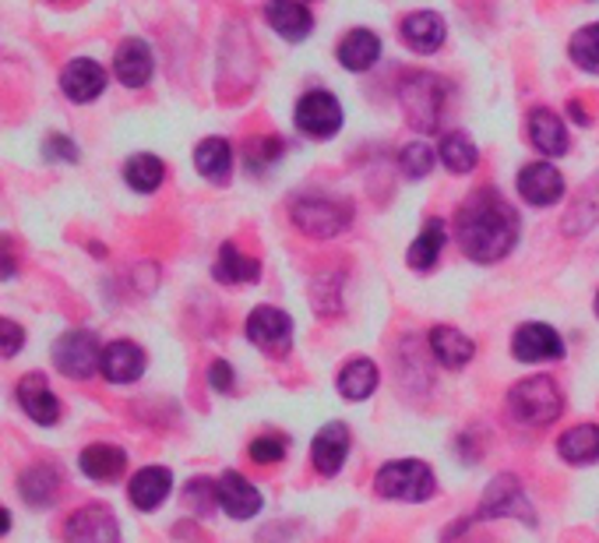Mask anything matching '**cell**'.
Returning a JSON list of instances; mask_svg holds the SVG:
<instances>
[{
	"label": "cell",
	"mask_w": 599,
	"mask_h": 543,
	"mask_svg": "<svg viewBox=\"0 0 599 543\" xmlns=\"http://www.w3.org/2000/svg\"><path fill=\"white\" fill-rule=\"evenodd\" d=\"M455 240L466 258L480 265L501 262L519 244V212L494 188H483L462 202L459 216H455Z\"/></svg>",
	"instance_id": "1"
},
{
	"label": "cell",
	"mask_w": 599,
	"mask_h": 543,
	"mask_svg": "<svg viewBox=\"0 0 599 543\" xmlns=\"http://www.w3.org/2000/svg\"><path fill=\"white\" fill-rule=\"evenodd\" d=\"M505 406H508V417L522 427H547L561 417L564 395L553 378H525L519 384H511Z\"/></svg>",
	"instance_id": "2"
},
{
	"label": "cell",
	"mask_w": 599,
	"mask_h": 543,
	"mask_svg": "<svg viewBox=\"0 0 599 543\" xmlns=\"http://www.w3.org/2000/svg\"><path fill=\"white\" fill-rule=\"evenodd\" d=\"M374 491L384 497V502H431L437 483H434V469L420 463V459H392L378 469L374 477Z\"/></svg>",
	"instance_id": "3"
},
{
	"label": "cell",
	"mask_w": 599,
	"mask_h": 543,
	"mask_svg": "<svg viewBox=\"0 0 599 543\" xmlns=\"http://www.w3.org/2000/svg\"><path fill=\"white\" fill-rule=\"evenodd\" d=\"M293 223L296 230H304L314 240H332L349 226V205L339 198L307 194L293 205Z\"/></svg>",
	"instance_id": "4"
},
{
	"label": "cell",
	"mask_w": 599,
	"mask_h": 543,
	"mask_svg": "<svg viewBox=\"0 0 599 543\" xmlns=\"http://www.w3.org/2000/svg\"><path fill=\"white\" fill-rule=\"evenodd\" d=\"M53 364L64 378L85 381L95 375L99 364H103V346H99V339L92 332L75 328V332H64L53 342Z\"/></svg>",
	"instance_id": "5"
},
{
	"label": "cell",
	"mask_w": 599,
	"mask_h": 543,
	"mask_svg": "<svg viewBox=\"0 0 599 543\" xmlns=\"http://www.w3.org/2000/svg\"><path fill=\"white\" fill-rule=\"evenodd\" d=\"M293 121H296L300 135H307L314 141H328V138H335L342 127V103L328 89L304 92L296 103Z\"/></svg>",
	"instance_id": "6"
},
{
	"label": "cell",
	"mask_w": 599,
	"mask_h": 543,
	"mask_svg": "<svg viewBox=\"0 0 599 543\" xmlns=\"http://www.w3.org/2000/svg\"><path fill=\"white\" fill-rule=\"evenodd\" d=\"M522 519L525 526H533V505L525 497L522 483L515 477H497L487 491H483V505H480V519Z\"/></svg>",
	"instance_id": "7"
},
{
	"label": "cell",
	"mask_w": 599,
	"mask_h": 543,
	"mask_svg": "<svg viewBox=\"0 0 599 543\" xmlns=\"http://www.w3.org/2000/svg\"><path fill=\"white\" fill-rule=\"evenodd\" d=\"M247 339L265 353H286L293 346V318L279 307H254L247 314Z\"/></svg>",
	"instance_id": "8"
},
{
	"label": "cell",
	"mask_w": 599,
	"mask_h": 543,
	"mask_svg": "<svg viewBox=\"0 0 599 543\" xmlns=\"http://www.w3.org/2000/svg\"><path fill=\"white\" fill-rule=\"evenodd\" d=\"M511 353L522 364H553L564 356V339L544 321H525L511 339Z\"/></svg>",
	"instance_id": "9"
},
{
	"label": "cell",
	"mask_w": 599,
	"mask_h": 543,
	"mask_svg": "<svg viewBox=\"0 0 599 543\" xmlns=\"http://www.w3.org/2000/svg\"><path fill=\"white\" fill-rule=\"evenodd\" d=\"M67 543H120V526L103 505H85L64 522Z\"/></svg>",
	"instance_id": "10"
},
{
	"label": "cell",
	"mask_w": 599,
	"mask_h": 543,
	"mask_svg": "<svg viewBox=\"0 0 599 543\" xmlns=\"http://www.w3.org/2000/svg\"><path fill=\"white\" fill-rule=\"evenodd\" d=\"M349 445H353V434L346 424H324L318 434L310 441V463L318 469L321 477H335L342 466L349 459Z\"/></svg>",
	"instance_id": "11"
},
{
	"label": "cell",
	"mask_w": 599,
	"mask_h": 543,
	"mask_svg": "<svg viewBox=\"0 0 599 543\" xmlns=\"http://www.w3.org/2000/svg\"><path fill=\"white\" fill-rule=\"evenodd\" d=\"M564 177L558 174L553 163H530L519 174V194L522 202H530L533 209H550L564 198Z\"/></svg>",
	"instance_id": "12"
},
{
	"label": "cell",
	"mask_w": 599,
	"mask_h": 543,
	"mask_svg": "<svg viewBox=\"0 0 599 543\" xmlns=\"http://www.w3.org/2000/svg\"><path fill=\"white\" fill-rule=\"evenodd\" d=\"M219 505L230 519L244 522V519H254L265 508V497L251 480L240 477L237 469H226V473L219 477Z\"/></svg>",
	"instance_id": "13"
},
{
	"label": "cell",
	"mask_w": 599,
	"mask_h": 543,
	"mask_svg": "<svg viewBox=\"0 0 599 543\" xmlns=\"http://www.w3.org/2000/svg\"><path fill=\"white\" fill-rule=\"evenodd\" d=\"M99 370L113 384H131L145 375V350L131 339L110 342V346H103V364H99Z\"/></svg>",
	"instance_id": "14"
},
{
	"label": "cell",
	"mask_w": 599,
	"mask_h": 543,
	"mask_svg": "<svg viewBox=\"0 0 599 543\" xmlns=\"http://www.w3.org/2000/svg\"><path fill=\"white\" fill-rule=\"evenodd\" d=\"M61 89L71 103H92V99L103 96V89H106V71H103V64L89 61V56H75V61L64 67Z\"/></svg>",
	"instance_id": "15"
},
{
	"label": "cell",
	"mask_w": 599,
	"mask_h": 543,
	"mask_svg": "<svg viewBox=\"0 0 599 543\" xmlns=\"http://www.w3.org/2000/svg\"><path fill=\"white\" fill-rule=\"evenodd\" d=\"M265 22L272 25V33L286 42H304L314 28L310 11L300 0H268L265 4Z\"/></svg>",
	"instance_id": "16"
},
{
	"label": "cell",
	"mask_w": 599,
	"mask_h": 543,
	"mask_svg": "<svg viewBox=\"0 0 599 543\" xmlns=\"http://www.w3.org/2000/svg\"><path fill=\"white\" fill-rule=\"evenodd\" d=\"M169 491H174V473H169L166 466L138 469V473L131 477V488H127V494H131V505L138 512H155L169 497Z\"/></svg>",
	"instance_id": "17"
},
{
	"label": "cell",
	"mask_w": 599,
	"mask_h": 543,
	"mask_svg": "<svg viewBox=\"0 0 599 543\" xmlns=\"http://www.w3.org/2000/svg\"><path fill=\"white\" fill-rule=\"evenodd\" d=\"M18 403L28 413V420H36L42 427H53L61 420V403H56V395L50 392V384L42 375H25L18 381Z\"/></svg>",
	"instance_id": "18"
},
{
	"label": "cell",
	"mask_w": 599,
	"mask_h": 543,
	"mask_svg": "<svg viewBox=\"0 0 599 543\" xmlns=\"http://www.w3.org/2000/svg\"><path fill=\"white\" fill-rule=\"evenodd\" d=\"M113 75H117L127 89H141L152 78V50L141 39H124L113 56Z\"/></svg>",
	"instance_id": "19"
},
{
	"label": "cell",
	"mask_w": 599,
	"mask_h": 543,
	"mask_svg": "<svg viewBox=\"0 0 599 543\" xmlns=\"http://www.w3.org/2000/svg\"><path fill=\"white\" fill-rule=\"evenodd\" d=\"M403 42L409 50H417V53H434L441 50V42H445V22H441V14L434 11H412L403 18Z\"/></svg>",
	"instance_id": "20"
},
{
	"label": "cell",
	"mask_w": 599,
	"mask_h": 543,
	"mask_svg": "<svg viewBox=\"0 0 599 543\" xmlns=\"http://www.w3.org/2000/svg\"><path fill=\"white\" fill-rule=\"evenodd\" d=\"M339 64L346 67V71H370L378 64V56H381V39L378 33H370V28H353V33H346L339 39Z\"/></svg>",
	"instance_id": "21"
},
{
	"label": "cell",
	"mask_w": 599,
	"mask_h": 543,
	"mask_svg": "<svg viewBox=\"0 0 599 543\" xmlns=\"http://www.w3.org/2000/svg\"><path fill=\"white\" fill-rule=\"evenodd\" d=\"M530 141L539 149V155L547 160H558L568 152V127L553 110H533L530 113Z\"/></svg>",
	"instance_id": "22"
},
{
	"label": "cell",
	"mask_w": 599,
	"mask_h": 543,
	"mask_svg": "<svg viewBox=\"0 0 599 543\" xmlns=\"http://www.w3.org/2000/svg\"><path fill=\"white\" fill-rule=\"evenodd\" d=\"M431 353H434L445 367L462 370V367L476 356V342L469 339L466 332H459V328L437 325V328H431Z\"/></svg>",
	"instance_id": "23"
},
{
	"label": "cell",
	"mask_w": 599,
	"mask_h": 543,
	"mask_svg": "<svg viewBox=\"0 0 599 543\" xmlns=\"http://www.w3.org/2000/svg\"><path fill=\"white\" fill-rule=\"evenodd\" d=\"M78 466H81V473L89 477V480H95V483H113L127 469V455H124V449L106 445V441H103V445H89V449H85Z\"/></svg>",
	"instance_id": "24"
},
{
	"label": "cell",
	"mask_w": 599,
	"mask_h": 543,
	"mask_svg": "<svg viewBox=\"0 0 599 543\" xmlns=\"http://www.w3.org/2000/svg\"><path fill=\"white\" fill-rule=\"evenodd\" d=\"M194 169L212 184H226L233 174V149L226 138H205L194 149Z\"/></svg>",
	"instance_id": "25"
},
{
	"label": "cell",
	"mask_w": 599,
	"mask_h": 543,
	"mask_svg": "<svg viewBox=\"0 0 599 543\" xmlns=\"http://www.w3.org/2000/svg\"><path fill=\"white\" fill-rule=\"evenodd\" d=\"M378 381H381L378 367L360 356V361H349L346 367L339 370L335 389H339L342 399H349V403H364V399H370L378 392Z\"/></svg>",
	"instance_id": "26"
},
{
	"label": "cell",
	"mask_w": 599,
	"mask_h": 543,
	"mask_svg": "<svg viewBox=\"0 0 599 543\" xmlns=\"http://www.w3.org/2000/svg\"><path fill=\"white\" fill-rule=\"evenodd\" d=\"M558 455L572 466H589L599 459V424H578L558 438Z\"/></svg>",
	"instance_id": "27"
},
{
	"label": "cell",
	"mask_w": 599,
	"mask_h": 543,
	"mask_svg": "<svg viewBox=\"0 0 599 543\" xmlns=\"http://www.w3.org/2000/svg\"><path fill=\"white\" fill-rule=\"evenodd\" d=\"M18 491L25 497V505L33 508H47L56 502V491H61V473L53 466H28L18 477Z\"/></svg>",
	"instance_id": "28"
},
{
	"label": "cell",
	"mask_w": 599,
	"mask_h": 543,
	"mask_svg": "<svg viewBox=\"0 0 599 543\" xmlns=\"http://www.w3.org/2000/svg\"><path fill=\"white\" fill-rule=\"evenodd\" d=\"M212 276H216L219 282H230V286L258 282L262 265H258V258H247V254L240 251L237 244H222L219 248V258H216V268H212Z\"/></svg>",
	"instance_id": "29"
},
{
	"label": "cell",
	"mask_w": 599,
	"mask_h": 543,
	"mask_svg": "<svg viewBox=\"0 0 599 543\" xmlns=\"http://www.w3.org/2000/svg\"><path fill=\"white\" fill-rule=\"evenodd\" d=\"M445 244H448L445 223H441V219H431V223H426L423 230H420V237L412 240V248H409V254H406L409 268H417V272L434 268L437 258H441V251H445Z\"/></svg>",
	"instance_id": "30"
},
{
	"label": "cell",
	"mask_w": 599,
	"mask_h": 543,
	"mask_svg": "<svg viewBox=\"0 0 599 543\" xmlns=\"http://www.w3.org/2000/svg\"><path fill=\"white\" fill-rule=\"evenodd\" d=\"M437 160L445 163V166L451 169V174L466 177V174H473V169H476L480 152H476L473 141H469V135L451 131V135L441 138V146H437Z\"/></svg>",
	"instance_id": "31"
},
{
	"label": "cell",
	"mask_w": 599,
	"mask_h": 543,
	"mask_svg": "<svg viewBox=\"0 0 599 543\" xmlns=\"http://www.w3.org/2000/svg\"><path fill=\"white\" fill-rule=\"evenodd\" d=\"M166 177V166L160 155H149V152H138L131 155V160L124 163V180H127V188H135L141 194H152L155 188L163 184Z\"/></svg>",
	"instance_id": "32"
},
{
	"label": "cell",
	"mask_w": 599,
	"mask_h": 543,
	"mask_svg": "<svg viewBox=\"0 0 599 543\" xmlns=\"http://www.w3.org/2000/svg\"><path fill=\"white\" fill-rule=\"evenodd\" d=\"M568 53H572V61L582 71H589V75H599V22L578 28V33L572 36V42H568Z\"/></svg>",
	"instance_id": "33"
},
{
	"label": "cell",
	"mask_w": 599,
	"mask_h": 543,
	"mask_svg": "<svg viewBox=\"0 0 599 543\" xmlns=\"http://www.w3.org/2000/svg\"><path fill=\"white\" fill-rule=\"evenodd\" d=\"M434 149L426 146V141H412V146L403 149V155H398V166H403V174L409 180H423L426 174L434 169Z\"/></svg>",
	"instance_id": "34"
},
{
	"label": "cell",
	"mask_w": 599,
	"mask_h": 543,
	"mask_svg": "<svg viewBox=\"0 0 599 543\" xmlns=\"http://www.w3.org/2000/svg\"><path fill=\"white\" fill-rule=\"evenodd\" d=\"M247 160H251V169L258 174L265 166H276L282 160V141L279 138H258L247 146Z\"/></svg>",
	"instance_id": "35"
},
{
	"label": "cell",
	"mask_w": 599,
	"mask_h": 543,
	"mask_svg": "<svg viewBox=\"0 0 599 543\" xmlns=\"http://www.w3.org/2000/svg\"><path fill=\"white\" fill-rule=\"evenodd\" d=\"M247 455H251L254 463H262V466L282 463V459H286V441H282V438H272V434L254 438L251 449H247Z\"/></svg>",
	"instance_id": "36"
},
{
	"label": "cell",
	"mask_w": 599,
	"mask_h": 543,
	"mask_svg": "<svg viewBox=\"0 0 599 543\" xmlns=\"http://www.w3.org/2000/svg\"><path fill=\"white\" fill-rule=\"evenodd\" d=\"M188 502H191L194 512L208 516V512L216 508V502H219V483H212V480H191L188 483Z\"/></svg>",
	"instance_id": "37"
},
{
	"label": "cell",
	"mask_w": 599,
	"mask_h": 543,
	"mask_svg": "<svg viewBox=\"0 0 599 543\" xmlns=\"http://www.w3.org/2000/svg\"><path fill=\"white\" fill-rule=\"evenodd\" d=\"M25 346V328L18 321H8L0 318V361H8Z\"/></svg>",
	"instance_id": "38"
},
{
	"label": "cell",
	"mask_w": 599,
	"mask_h": 543,
	"mask_svg": "<svg viewBox=\"0 0 599 543\" xmlns=\"http://www.w3.org/2000/svg\"><path fill=\"white\" fill-rule=\"evenodd\" d=\"M42 155L53 163H75L78 160V146L75 141H67L64 135H50L47 141H42Z\"/></svg>",
	"instance_id": "39"
},
{
	"label": "cell",
	"mask_w": 599,
	"mask_h": 543,
	"mask_svg": "<svg viewBox=\"0 0 599 543\" xmlns=\"http://www.w3.org/2000/svg\"><path fill=\"white\" fill-rule=\"evenodd\" d=\"M233 381H237V375H233V367L226 361H216L208 367V384L216 392H233Z\"/></svg>",
	"instance_id": "40"
},
{
	"label": "cell",
	"mask_w": 599,
	"mask_h": 543,
	"mask_svg": "<svg viewBox=\"0 0 599 543\" xmlns=\"http://www.w3.org/2000/svg\"><path fill=\"white\" fill-rule=\"evenodd\" d=\"M14 272H18V262H14V254H11L8 244H0V282L11 279Z\"/></svg>",
	"instance_id": "41"
},
{
	"label": "cell",
	"mask_w": 599,
	"mask_h": 543,
	"mask_svg": "<svg viewBox=\"0 0 599 543\" xmlns=\"http://www.w3.org/2000/svg\"><path fill=\"white\" fill-rule=\"evenodd\" d=\"M8 530H11V516H8L4 508H0V536H4Z\"/></svg>",
	"instance_id": "42"
},
{
	"label": "cell",
	"mask_w": 599,
	"mask_h": 543,
	"mask_svg": "<svg viewBox=\"0 0 599 543\" xmlns=\"http://www.w3.org/2000/svg\"><path fill=\"white\" fill-rule=\"evenodd\" d=\"M592 311H596V318H599V290H596V300H592Z\"/></svg>",
	"instance_id": "43"
}]
</instances>
